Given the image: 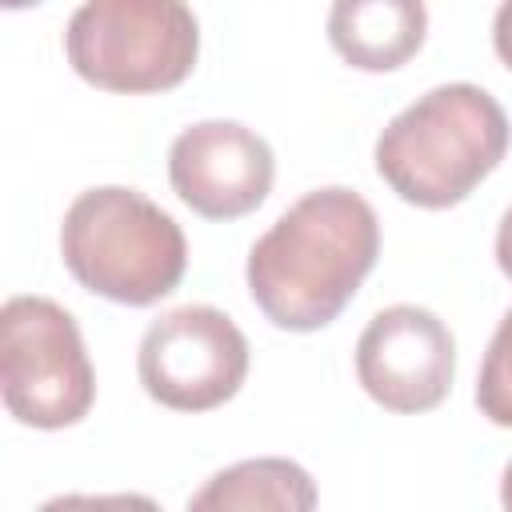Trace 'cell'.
I'll return each mask as SVG.
<instances>
[{
  "instance_id": "cell-1",
  "label": "cell",
  "mask_w": 512,
  "mask_h": 512,
  "mask_svg": "<svg viewBox=\"0 0 512 512\" xmlns=\"http://www.w3.org/2000/svg\"><path fill=\"white\" fill-rule=\"evenodd\" d=\"M380 256V220L352 188L304 192L248 252V292L284 332L332 324Z\"/></svg>"
},
{
  "instance_id": "cell-4",
  "label": "cell",
  "mask_w": 512,
  "mask_h": 512,
  "mask_svg": "<svg viewBox=\"0 0 512 512\" xmlns=\"http://www.w3.org/2000/svg\"><path fill=\"white\" fill-rule=\"evenodd\" d=\"M64 56L100 92H168L200 56V24L184 0H84L64 28Z\"/></svg>"
},
{
  "instance_id": "cell-10",
  "label": "cell",
  "mask_w": 512,
  "mask_h": 512,
  "mask_svg": "<svg viewBox=\"0 0 512 512\" xmlns=\"http://www.w3.org/2000/svg\"><path fill=\"white\" fill-rule=\"evenodd\" d=\"M316 504V484L296 460L280 456H260V460H240L224 472H216L192 500L188 508H280V512H308Z\"/></svg>"
},
{
  "instance_id": "cell-7",
  "label": "cell",
  "mask_w": 512,
  "mask_h": 512,
  "mask_svg": "<svg viewBox=\"0 0 512 512\" xmlns=\"http://www.w3.org/2000/svg\"><path fill=\"white\" fill-rule=\"evenodd\" d=\"M456 376L448 324L416 304L380 308L356 340V380L388 412H432Z\"/></svg>"
},
{
  "instance_id": "cell-11",
  "label": "cell",
  "mask_w": 512,
  "mask_h": 512,
  "mask_svg": "<svg viewBox=\"0 0 512 512\" xmlns=\"http://www.w3.org/2000/svg\"><path fill=\"white\" fill-rule=\"evenodd\" d=\"M476 408L496 428H512V308L496 324L492 344L484 352L480 380H476Z\"/></svg>"
},
{
  "instance_id": "cell-5",
  "label": "cell",
  "mask_w": 512,
  "mask_h": 512,
  "mask_svg": "<svg viewBox=\"0 0 512 512\" xmlns=\"http://www.w3.org/2000/svg\"><path fill=\"white\" fill-rule=\"evenodd\" d=\"M0 396L28 428H72L96 400V372L68 308L12 296L0 308Z\"/></svg>"
},
{
  "instance_id": "cell-15",
  "label": "cell",
  "mask_w": 512,
  "mask_h": 512,
  "mask_svg": "<svg viewBox=\"0 0 512 512\" xmlns=\"http://www.w3.org/2000/svg\"><path fill=\"white\" fill-rule=\"evenodd\" d=\"M0 4H4V8H12V12H16V8H32V4H44V0H0Z\"/></svg>"
},
{
  "instance_id": "cell-6",
  "label": "cell",
  "mask_w": 512,
  "mask_h": 512,
  "mask_svg": "<svg viewBox=\"0 0 512 512\" xmlns=\"http://www.w3.org/2000/svg\"><path fill=\"white\" fill-rule=\"evenodd\" d=\"M144 392L172 412H212L248 376V340L212 304H184L148 324L136 352Z\"/></svg>"
},
{
  "instance_id": "cell-9",
  "label": "cell",
  "mask_w": 512,
  "mask_h": 512,
  "mask_svg": "<svg viewBox=\"0 0 512 512\" xmlns=\"http://www.w3.org/2000/svg\"><path fill=\"white\" fill-rule=\"evenodd\" d=\"M428 32L424 0H332L328 44L360 72L404 68Z\"/></svg>"
},
{
  "instance_id": "cell-3",
  "label": "cell",
  "mask_w": 512,
  "mask_h": 512,
  "mask_svg": "<svg viewBox=\"0 0 512 512\" xmlns=\"http://www.w3.org/2000/svg\"><path fill=\"white\" fill-rule=\"evenodd\" d=\"M60 256L80 288L128 308L164 300L188 268L180 224L148 196L120 184L88 188L68 204Z\"/></svg>"
},
{
  "instance_id": "cell-14",
  "label": "cell",
  "mask_w": 512,
  "mask_h": 512,
  "mask_svg": "<svg viewBox=\"0 0 512 512\" xmlns=\"http://www.w3.org/2000/svg\"><path fill=\"white\" fill-rule=\"evenodd\" d=\"M500 504L512 512V464L504 468V476H500Z\"/></svg>"
},
{
  "instance_id": "cell-12",
  "label": "cell",
  "mask_w": 512,
  "mask_h": 512,
  "mask_svg": "<svg viewBox=\"0 0 512 512\" xmlns=\"http://www.w3.org/2000/svg\"><path fill=\"white\" fill-rule=\"evenodd\" d=\"M492 48L500 56V64L512 72V0H504L496 8V20H492Z\"/></svg>"
},
{
  "instance_id": "cell-13",
  "label": "cell",
  "mask_w": 512,
  "mask_h": 512,
  "mask_svg": "<svg viewBox=\"0 0 512 512\" xmlns=\"http://www.w3.org/2000/svg\"><path fill=\"white\" fill-rule=\"evenodd\" d=\"M496 264L512 280V208L500 216V228H496Z\"/></svg>"
},
{
  "instance_id": "cell-8",
  "label": "cell",
  "mask_w": 512,
  "mask_h": 512,
  "mask_svg": "<svg viewBox=\"0 0 512 512\" xmlns=\"http://www.w3.org/2000/svg\"><path fill=\"white\" fill-rule=\"evenodd\" d=\"M276 160L264 136L236 120H200L172 140V192L204 220H240L272 192Z\"/></svg>"
},
{
  "instance_id": "cell-2",
  "label": "cell",
  "mask_w": 512,
  "mask_h": 512,
  "mask_svg": "<svg viewBox=\"0 0 512 512\" xmlns=\"http://www.w3.org/2000/svg\"><path fill=\"white\" fill-rule=\"evenodd\" d=\"M508 152V116L480 84H440L376 136L380 180L416 208L460 204Z\"/></svg>"
}]
</instances>
